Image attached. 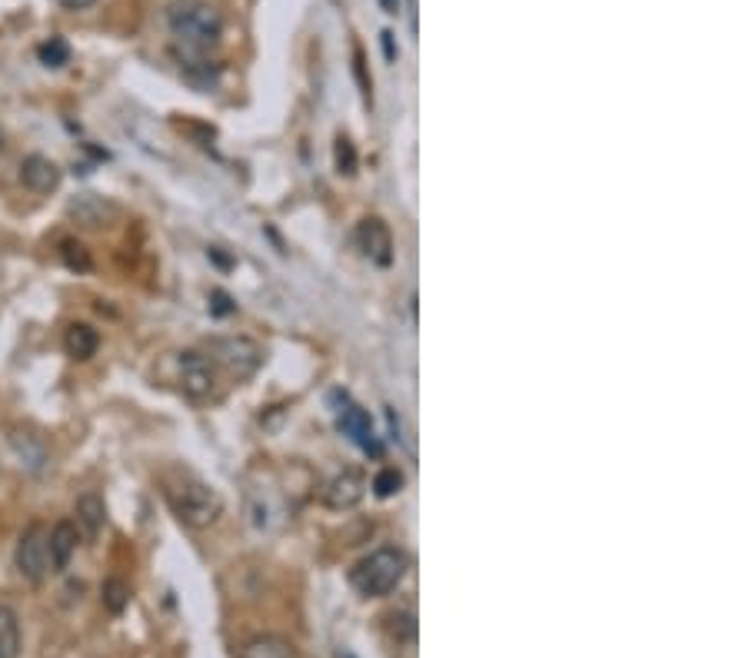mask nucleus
Segmentation results:
<instances>
[{
  "label": "nucleus",
  "mask_w": 749,
  "mask_h": 658,
  "mask_svg": "<svg viewBox=\"0 0 749 658\" xmlns=\"http://www.w3.org/2000/svg\"><path fill=\"white\" fill-rule=\"evenodd\" d=\"M170 34L187 58L204 61L223 38V18L210 4H184L170 11Z\"/></svg>",
  "instance_id": "obj_1"
},
{
  "label": "nucleus",
  "mask_w": 749,
  "mask_h": 658,
  "mask_svg": "<svg viewBox=\"0 0 749 658\" xmlns=\"http://www.w3.org/2000/svg\"><path fill=\"white\" fill-rule=\"evenodd\" d=\"M407 568H410L407 552L404 549H394V545H384V549L370 552L366 558H360L350 568V585L363 598H381V595H391L404 582Z\"/></svg>",
  "instance_id": "obj_2"
},
{
  "label": "nucleus",
  "mask_w": 749,
  "mask_h": 658,
  "mask_svg": "<svg viewBox=\"0 0 749 658\" xmlns=\"http://www.w3.org/2000/svg\"><path fill=\"white\" fill-rule=\"evenodd\" d=\"M164 495H167L174 515L184 525H190V529H210L223 515V495L214 485H207V482H200L194 476H184V479L170 482L164 489Z\"/></svg>",
  "instance_id": "obj_3"
},
{
  "label": "nucleus",
  "mask_w": 749,
  "mask_h": 658,
  "mask_svg": "<svg viewBox=\"0 0 749 658\" xmlns=\"http://www.w3.org/2000/svg\"><path fill=\"white\" fill-rule=\"evenodd\" d=\"M210 363L223 366L237 379H247L263 363V349L247 336H223V340H210Z\"/></svg>",
  "instance_id": "obj_4"
},
{
  "label": "nucleus",
  "mask_w": 749,
  "mask_h": 658,
  "mask_svg": "<svg viewBox=\"0 0 749 658\" xmlns=\"http://www.w3.org/2000/svg\"><path fill=\"white\" fill-rule=\"evenodd\" d=\"M14 565L28 582H44V575L51 572V552H48V529L41 522H34L21 539H18V552H14Z\"/></svg>",
  "instance_id": "obj_5"
},
{
  "label": "nucleus",
  "mask_w": 749,
  "mask_h": 658,
  "mask_svg": "<svg viewBox=\"0 0 749 658\" xmlns=\"http://www.w3.org/2000/svg\"><path fill=\"white\" fill-rule=\"evenodd\" d=\"M177 369H180V389L190 396V399H204L214 393L217 386V369L210 363V356L197 353V349H187L177 356Z\"/></svg>",
  "instance_id": "obj_6"
},
{
  "label": "nucleus",
  "mask_w": 749,
  "mask_h": 658,
  "mask_svg": "<svg viewBox=\"0 0 749 658\" xmlns=\"http://www.w3.org/2000/svg\"><path fill=\"white\" fill-rule=\"evenodd\" d=\"M336 426H340V432H346L366 456H373V459H381V456H384V442L377 439L370 416H366L356 403H350V399L343 403V409H340V416H336Z\"/></svg>",
  "instance_id": "obj_7"
},
{
  "label": "nucleus",
  "mask_w": 749,
  "mask_h": 658,
  "mask_svg": "<svg viewBox=\"0 0 749 658\" xmlns=\"http://www.w3.org/2000/svg\"><path fill=\"white\" fill-rule=\"evenodd\" d=\"M363 492H366L363 476H360L356 469H343V472H336V476L323 485V505H326V509H336V512H346V509L360 505Z\"/></svg>",
  "instance_id": "obj_8"
},
{
  "label": "nucleus",
  "mask_w": 749,
  "mask_h": 658,
  "mask_svg": "<svg viewBox=\"0 0 749 658\" xmlns=\"http://www.w3.org/2000/svg\"><path fill=\"white\" fill-rule=\"evenodd\" d=\"M356 240H360L363 253H366L373 263H377V267H391V260H394V237H391V230H387L384 220L366 217V220L360 223V230H356Z\"/></svg>",
  "instance_id": "obj_9"
},
{
  "label": "nucleus",
  "mask_w": 749,
  "mask_h": 658,
  "mask_svg": "<svg viewBox=\"0 0 749 658\" xmlns=\"http://www.w3.org/2000/svg\"><path fill=\"white\" fill-rule=\"evenodd\" d=\"M21 184L34 194H54L61 187V167L51 160V157H41V154H31L24 164H21Z\"/></svg>",
  "instance_id": "obj_10"
},
{
  "label": "nucleus",
  "mask_w": 749,
  "mask_h": 658,
  "mask_svg": "<svg viewBox=\"0 0 749 658\" xmlns=\"http://www.w3.org/2000/svg\"><path fill=\"white\" fill-rule=\"evenodd\" d=\"M77 542H81V532L71 519L58 522L51 532H48V552H51V568L54 572H64L77 552Z\"/></svg>",
  "instance_id": "obj_11"
},
{
  "label": "nucleus",
  "mask_w": 749,
  "mask_h": 658,
  "mask_svg": "<svg viewBox=\"0 0 749 658\" xmlns=\"http://www.w3.org/2000/svg\"><path fill=\"white\" fill-rule=\"evenodd\" d=\"M237 658H297V648L280 635H253L240 645Z\"/></svg>",
  "instance_id": "obj_12"
},
{
  "label": "nucleus",
  "mask_w": 749,
  "mask_h": 658,
  "mask_svg": "<svg viewBox=\"0 0 749 658\" xmlns=\"http://www.w3.org/2000/svg\"><path fill=\"white\" fill-rule=\"evenodd\" d=\"M97 346H101V336H97L94 326H87V323L67 326V333H64V349H67L71 359H91V356L97 353Z\"/></svg>",
  "instance_id": "obj_13"
},
{
  "label": "nucleus",
  "mask_w": 749,
  "mask_h": 658,
  "mask_svg": "<svg viewBox=\"0 0 749 658\" xmlns=\"http://www.w3.org/2000/svg\"><path fill=\"white\" fill-rule=\"evenodd\" d=\"M71 213H74L84 227H101V223H107L117 210H114L107 200H101L97 194H81V197L71 203Z\"/></svg>",
  "instance_id": "obj_14"
},
{
  "label": "nucleus",
  "mask_w": 749,
  "mask_h": 658,
  "mask_svg": "<svg viewBox=\"0 0 749 658\" xmlns=\"http://www.w3.org/2000/svg\"><path fill=\"white\" fill-rule=\"evenodd\" d=\"M21 622L11 605H0V658H18L21 655Z\"/></svg>",
  "instance_id": "obj_15"
},
{
  "label": "nucleus",
  "mask_w": 749,
  "mask_h": 658,
  "mask_svg": "<svg viewBox=\"0 0 749 658\" xmlns=\"http://www.w3.org/2000/svg\"><path fill=\"white\" fill-rule=\"evenodd\" d=\"M11 446H14V452L24 459V466H28V469H34V472H41V469H44V462H48V449H44V442H41L34 432H21V429H14V432H11Z\"/></svg>",
  "instance_id": "obj_16"
},
{
  "label": "nucleus",
  "mask_w": 749,
  "mask_h": 658,
  "mask_svg": "<svg viewBox=\"0 0 749 658\" xmlns=\"http://www.w3.org/2000/svg\"><path fill=\"white\" fill-rule=\"evenodd\" d=\"M77 522L87 529V535H97L107 522V505L97 492H87L77 499Z\"/></svg>",
  "instance_id": "obj_17"
},
{
  "label": "nucleus",
  "mask_w": 749,
  "mask_h": 658,
  "mask_svg": "<svg viewBox=\"0 0 749 658\" xmlns=\"http://www.w3.org/2000/svg\"><path fill=\"white\" fill-rule=\"evenodd\" d=\"M61 257H64V263H67L71 270H77V273H91V267H94L87 247L77 243V240H64V243H61Z\"/></svg>",
  "instance_id": "obj_18"
},
{
  "label": "nucleus",
  "mask_w": 749,
  "mask_h": 658,
  "mask_svg": "<svg viewBox=\"0 0 749 658\" xmlns=\"http://www.w3.org/2000/svg\"><path fill=\"white\" fill-rule=\"evenodd\" d=\"M400 489H404V472L394 469V466H387V469H381L377 476H373V492H377L381 499H391Z\"/></svg>",
  "instance_id": "obj_19"
},
{
  "label": "nucleus",
  "mask_w": 749,
  "mask_h": 658,
  "mask_svg": "<svg viewBox=\"0 0 749 658\" xmlns=\"http://www.w3.org/2000/svg\"><path fill=\"white\" fill-rule=\"evenodd\" d=\"M38 58H41L48 67H64V64L71 61V48H67L64 38H51L48 44L38 48Z\"/></svg>",
  "instance_id": "obj_20"
},
{
  "label": "nucleus",
  "mask_w": 749,
  "mask_h": 658,
  "mask_svg": "<svg viewBox=\"0 0 749 658\" xmlns=\"http://www.w3.org/2000/svg\"><path fill=\"white\" fill-rule=\"evenodd\" d=\"M127 598H131V588L121 582V578H111V582H104V605L117 615V612H124V605H127Z\"/></svg>",
  "instance_id": "obj_21"
},
{
  "label": "nucleus",
  "mask_w": 749,
  "mask_h": 658,
  "mask_svg": "<svg viewBox=\"0 0 749 658\" xmlns=\"http://www.w3.org/2000/svg\"><path fill=\"white\" fill-rule=\"evenodd\" d=\"M333 157H336V170L340 174H356V150H353V144L346 140V137H336V150H333Z\"/></svg>",
  "instance_id": "obj_22"
},
{
  "label": "nucleus",
  "mask_w": 749,
  "mask_h": 658,
  "mask_svg": "<svg viewBox=\"0 0 749 658\" xmlns=\"http://www.w3.org/2000/svg\"><path fill=\"white\" fill-rule=\"evenodd\" d=\"M381 41H384V54H387V61H397V48H394V34H391V31H384V34H381Z\"/></svg>",
  "instance_id": "obj_23"
},
{
  "label": "nucleus",
  "mask_w": 749,
  "mask_h": 658,
  "mask_svg": "<svg viewBox=\"0 0 749 658\" xmlns=\"http://www.w3.org/2000/svg\"><path fill=\"white\" fill-rule=\"evenodd\" d=\"M61 8H67V11H84V8H91V4H97V0H58Z\"/></svg>",
  "instance_id": "obj_24"
},
{
  "label": "nucleus",
  "mask_w": 749,
  "mask_h": 658,
  "mask_svg": "<svg viewBox=\"0 0 749 658\" xmlns=\"http://www.w3.org/2000/svg\"><path fill=\"white\" fill-rule=\"evenodd\" d=\"M381 8H384L387 14H400V8H404V0H381Z\"/></svg>",
  "instance_id": "obj_25"
},
{
  "label": "nucleus",
  "mask_w": 749,
  "mask_h": 658,
  "mask_svg": "<svg viewBox=\"0 0 749 658\" xmlns=\"http://www.w3.org/2000/svg\"><path fill=\"white\" fill-rule=\"evenodd\" d=\"M336 658H353V651H346V648H343V651H336Z\"/></svg>",
  "instance_id": "obj_26"
}]
</instances>
